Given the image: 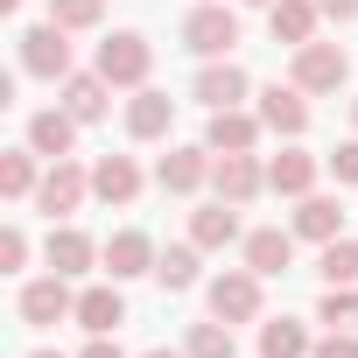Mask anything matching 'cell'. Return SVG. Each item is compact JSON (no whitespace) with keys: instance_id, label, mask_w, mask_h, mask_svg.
I'll return each mask as SVG.
<instances>
[{"instance_id":"obj_1","label":"cell","mask_w":358,"mask_h":358,"mask_svg":"<svg viewBox=\"0 0 358 358\" xmlns=\"http://www.w3.org/2000/svg\"><path fill=\"white\" fill-rule=\"evenodd\" d=\"M71 29H57V22H43V29H29L22 36V71L29 78H71V43H64Z\"/></svg>"},{"instance_id":"obj_2","label":"cell","mask_w":358,"mask_h":358,"mask_svg":"<svg viewBox=\"0 0 358 358\" xmlns=\"http://www.w3.org/2000/svg\"><path fill=\"white\" fill-rule=\"evenodd\" d=\"M148 64H155V57H148V43H141L134 29H120V36L99 43V78H106V85H141Z\"/></svg>"},{"instance_id":"obj_3","label":"cell","mask_w":358,"mask_h":358,"mask_svg":"<svg viewBox=\"0 0 358 358\" xmlns=\"http://www.w3.org/2000/svg\"><path fill=\"white\" fill-rule=\"evenodd\" d=\"M211 316L218 323H253L260 316V274L246 267V274H218L211 281Z\"/></svg>"},{"instance_id":"obj_4","label":"cell","mask_w":358,"mask_h":358,"mask_svg":"<svg viewBox=\"0 0 358 358\" xmlns=\"http://www.w3.org/2000/svg\"><path fill=\"white\" fill-rule=\"evenodd\" d=\"M183 43H190L197 57H225V50L239 43V15H232V8H197V15L183 22Z\"/></svg>"},{"instance_id":"obj_5","label":"cell","mask_w":358,"mask_h":358,"mask_svg":"<svg viewBox=\"0 0 358 358\" xmlns=\"http://www.w3.org/2000/svg\"><path fill=\"white\" fill-rule=\"evenodd\" d=\"M344 71H351V64H344L337 43H302V50H295V85H302V92H337Z\"/></svg>"},{"instance_id":"obj_6","label":"cell","mask_w":358,"mask_h":358,"mask_svg":"<svg viewBox=\"0 0 358 358\" xmlns=\"http://www.w3.org/2000/svg\"><path fill=\"white\" fill-rule=\"evenodd\" d=\"M85 190H92V176H85V169H78V162L64 155V162H57V169L43 176V183H36V204H43V211L57 218V211H78V204H85Z\"/></svg>"},{"instance_id":"obj_7","label":"cell","mask_w":358,"mask_h":358,"mask_svg":"<svg viewBox=\"0 0 358 358\" xmlns=\"http://www.w3.org/2000/svg\"><path fill=\"white\" fill-rule=\"evenodd\" d=\"M64 316H78V302H71V288H64V274H50V281H29L22 288V323H64Z\"/></svg>"},{"instance_id":"obj_8","label":"cell","mask_w":358,"mask_h":358,"mask_svg":"<svg viewBox=\"0 0 358 358\" xmlns=\"http://www.w3.org/2000/svg\"><path fill=\"white\" fill-rule=\"evenodd\" d=\"M211 183H218V197H225V204H253V197H260V183H267V169H260L253 155H225V162L211 169Z\"/></svg>"},{"instance_id":"obj_9","label":"cell","mask_w":358,"mask_h":358,"mask_svg":"<svg viewBox=\"0 0 358 358\" xmlns=\"http://www.w3.org/2000/svg\"><path fill=\"white\" fill-rule=\"evenodd\" d=\"M106 267H113V281L155 274V239H148V232H113V239H106Z\"/></svg>"},{"instance_id":"obj_10","label":"cell","mask_w":358,"mask_h":358,"mask_svg":"<svg viewBox=\"0 0 358 358\" xmlns=\"http://www.w3.org/2000/svg\"><path fill=\"white\" fill-rule=\"evenodd\" d=\"M92 190H99L106 204H134V197H141V169H134V155H106V162L92 169Z\"/></svg>"},{"instance_id":"obj_11","label":"cell","mask_w":358,"mask_h":358,"mask_svg":"<svg viewBox=\"0 0 358 358\" xmlns=\"http://www.w3.org/2000/svg\"><path fill=\"white\" fill-rule=\"evenodd\" d=\"M155 176H162V190H176V197H190V190L204 183V176H211V162H204V148H169Z\"/></svg>"},{"instance_id":"obj_12","label":"cell","mask_w":358,"mask_h":358,"mask_svg":"<svg viewBox=\"0 0 358 358\" xmlns=\"http://www.w3.org/2000/svg\"><path fill=\"white\" fill-rule=\"evenodd\" d=\"M260 127H274V134H302L309 127V106H302V85H274V92H260Z\"/></svg>"},{"instance_id":"obj_13","label":"cell","mask_w":358,"mask_h":358,"mask_svg":"<svg viewBox=\"0 0 358 358\" xmlns=\"http://www.w3.org/2000/svg\"><path fill=\"white\" fill-rule=\"evenodd\" d=\"M78 323H85L92 337H113V330L127 323V302H120V288H85V295H78Z\"/></svg>"},{"instance_id":"obj_14","label":"cell","mask_w":358,"mask_h":358,"mask_svg":"<svg viewBox=\"0 0 358 358\" xmlns=\"http://www.w3.org/2000/svg\"><path fill=\"white\" fill-rule=\"evenodd\" d=\"M106 92H113V85H106L99 71H92V78H64V113H71L78 127H92V120H106Z\"/></svg>"},{"instance_id":"obj_15","label":"cell","mask_w":358,"mask_h":358,"mask_svg":"<svg viewBox=\"0 0 358 358\" xmlns=\"http://www.w3.org/2000/svg\"><path fill=\"white\" fill-rule=\"evenodd\" d=\"M169 120H176V99H169V92H141V99L127 106V134H134V141L169 134Z\"/></svg>"},{"instance_id":"obj_16","label":"cell","mask_w":358,"mask_h":358,"mask_svg":"<svg viewBox=\"0 0 358 358\" xmlns=\"http://www.w3.org/2000/svg\"><path fill=\"white\" fill-rule=\"evenodd\" d=\"M71 141H78V120H71V113H36V120H29V148H36V155L64 162Z\"/></svg>"},{"instance_id":"obj_17","label":"cell","mask_w":358,"mask_h":358,"mask_svg":"<svg viewBox=\"0 0 358 358\" xmlns=\"http://www.w3.org/2000/svg\"><path fill=\"white\" fill-rule=\"evenodd\" d=\"M309 183H316V162H309V155L288 148V155L267 162V190H281V197H309Z\"/></svg>"},{"instance_id":"obj_18","label":"cell","mask_w":358,"mask_h":358,"mask_svg":"<svg viewBox=\"0 0 358 358\" xmlns=\"http://www.w3.org/2000/svg\"><path fill=\"white\" fill-rule=\"evenodd\" d=\"M316 15H323L316 0H274V43H295L302 50L316 36Z\"/></svg>"},{"instance_id":"obj_19","label":"cell","mask_w":358,"mask_h":358,"mask_svg":"<svg viewBox=\"0 0 358 358\" xmlns=\"http://www.w3.org/2000/svg\"><path fill=\"white\" fill-rule=\"evenodd\" d=\"M197 99H204L211 113H225L232 99H246V71H239V64H211V71L197 78Z\"/></svg>"},{"instance_id":"obj_20","label":"cell","mask_w":358,"mask_h":358,"mask_svg":"<svg viewBox=\"0 0 358 358\" xmlns=\"http://www.w3.org/2000/svg\"><path fill=\"white\" fill-rule=\"evenodd\" d=\"M337 225H344V204H337V197H302V211H295V232H302V239H323V246H330Z\"/></svg>"},{"instance_id":"obj_21","label":"cell","mask_w":358,"mask_h":358,"mask_svg":"<svg viewBox=\"0 0 358 358\" xmlns=\"http://www.w3.org/2000/svg\"><path fill=\"white\" fill-rule=\"evenodd\" d=\"M253 134H260V127H253L246 113H232V106L211 113V148H218V155H253Z\"/></svg>"},{"instance_id":"obj_22","label":"cell","mask_w":358,"mask_h":358,"mask_svg":"<svg viewBox=\"0 0 358 358\" xmlns=\"http://www.w3.org/2000/svg\"><path fill=\"white\" fill-rule=\"evenodd\" d=\"M232 211H239V204L197 211V218H190V239H197V246H232V239H239V218H232Z\"/></svg>"},{"instance_id":"obj_23","label":"cell","mask_w":358,"mask_h":358,"mask_svg":"<svg viewBox=\"0 0 358 358\" xmlns=\"http://www.w3.org/2000/svg\"><path fill=\"white\" fill-rule=\"evenodd\" d=\"M85 267H92V239L71 232V225L50 232V274H85Z\"/></svg>"},{"instance_id":"obj_24","label":"cell","mask_w":358,"mask_h":358,"mask_svg":"<svg viewBox=\"0 0 358 358\" xmlns=\"http://www.w3.org/2000/svg\"><path fill=\"white\" fill-rule=\"evenodd\" d=\"M288 253H295L288 232H253V239H246V267H253V274H281Z\"/></svg>"},{"instance_id":"obj_25","label":"cell","mask_w":358,"mask_h":358,"mask_svg":"<svg viewBox=\"0 0 358 358\" xmlns=\"http://www.w3.org/2000/svg\"><path fill=\"white\" fill-rule=\"evenodd\" d=\"M260 358H309V337H302V323H260Z\"/></svg>"},{"instance_id":"obj_26","label":"cell","mask_w":358,"mask_h":358,"mask_svg":"<svg viewBox=\"0 0 358 358\" xmlns=\"http://www.w3.org/2000/svg\"><path fill=\"white\" fill-rule=\"evenodd\" d=\"M155 281L162 288H190L197 281V246H162L155 253Z\"/></svg>"},{"instance_id":"obj_27","label":"cell","mask_w":358,"mask_h":358,"mask_svg":"<svg viewBox=\"0 0 358 358\" xmlns=\"http://www.w3.org/2000/svg\"><path fill=\"white\" fill-rule=\"evenodd\" d=\"M0 190H8V197H29L36 190V148L29 155H0Z\"/></svg>"},{"instance_id":"obj_28","label":"cell","mask_w":358,"mask_h":358,"mask_svg":"<svg viewBox=\"0 0 358 358\" xmlns=\"http://www.w3.org/2000/svg\"><path fill=\"white\" fill-rule=\"evenodd\" d=\"M323 281H330V288L358 281V246H351V239H330V246H323Z\"/></svg>"},{"instance_id":"obj_29","label":"cell","mask_w":358,"mask_h":358,"mask_svg":"<svg viewBox=\"0 0 358 358\" xmlns=\"http://www.w3.org/2000/svg\"><path fill=\"white\" fill-rule=\"evenodd\" d=\"M99 15H106V0H50L57 29H99Z\"/></svg>"},{"instance_id":"obj_30","label":"cell","mask_w":358,"mask_h":358,"mask_svg":"<svg viewBox=\"0 0 358 358\" xmlns=\"http://www.w3.org/2000/svg\"><path fill=\"white\" fill-rule=\"evenodd\" d=\"M190 358H232V330L225 323H197L190 330Z\"/></svg>"},{"instance_id":"obj_31","label":"cell","mask_w":358,"mask_h":358,"mask_svg":"<svg viewBox=\"0 0 358 358\" xmlns=\"http://www.w3.org/2000/svg\"><path fill=\"white\" fill-rule=\"evenodd\" d=\"M323 323H330V330H337V323H358V288H351V281L323 295Z\"/></svg>"},{"instance_id":"obj_32","label":"cell","mask_w":358,"mask_h":358,"mask_svg":"<svg viewBox=\"0 0 358 358\" xmlns=\"http://www.w3.org/2000/svg\"><path fill=\"white\" fill-rule=\"evenodd\" d=\"M309 358H358V337H344V330H330V337H323V344H316Z\"/></svg>"},{"instance_id":"obj_33","label":"cell","mask_w":358,"mask_h":358,"mask_svg":"<svg viewBox=\"0 0 358 358\" xmlns=\"http://www.w3.org/2000/svg\"><path fill=\"white\" fill-rule=\"evenodd\" d=\"M22 260H29V239L8 225V232H0V267H22Z\"/></svg>"},{"instance_id":"obj_34","label":"cell","mask_w":358,"mask_h":358,"mask_svg":"<svg viewBox=\"0 0 358 358\" xmlns=\"http://www.w3.org/2000/svg\"><path fill=\"white\" fill-rule=\"evenodd\" d=\"M330 169H337V183H358V141H344V148L330 155Z\"/></svg>"},{"instance_id":"obj_35","label":"cell","mask_w":358,"mask_h":358,"mask_svg":"<svg viewBox=\"0 0 358 358\" xmlns=\"http://www.w3.org/2000/svg\"><path fill=\"white\" fill-rule=\"evenodd\" d=\"M78 358H127V351H120V344H113V337H92V344H85V351H78Z\"/></svg>"},{"instance_id":"obj_36","label":"cell","mask_w":358,"mask_h":358,"mask_svg":"<svg viewBox=\"0 0 358 358\" xmlns=\"http://www.w3.org/2000/svg\"><path fill=\"white\" fill-rule=\"evenodd\" d=\"M316 8H323L330 22H351V15H358V0H316Z\"/></svg>"},{"instance_id":"obj_37","label":"cell","mask_w":358,"mask_h":358,"mask_svg":"<svg viewBox=\"0 0 358 358\" xmlns=\"http://www.w3.org/2000/svg\"><path fill=\"white\" fill-rule=\"evenodd\" d=\"M141 358H190V351H141Z\"/></svg>"},{"instance_id":"obj_38","label":"cell","mask_w":358,"mask_h":358,"mask_svg":"<svg viewBox=\"0 0 358 358\" xmlns=\"http://www.w3.org/2000/svg\"><path fill=\"white\" fill-rule=\"evenodd\" d=\"M15 8H22V0H0V15H15Z\"/></svg>"},{"instance_id":"obj_39","label":"cell","mask_w":358,"mask_h":358,"mask_svg":"<svg viewBox=\"0 0 358 358\" xmlns=\"http://www.w3.org/2000/svg\"><path fill=\"white\" fill-rule=\"evenodd\" d=\"M246 8H274V0H246Z\"/></svg>"},{"instance_id":"obj_40","label":"cell","mask_w":358,"mask_h":358,"mask_svg":"<svg viewBox=\"0 0 358 358\" xmlns=\"http://www.w3.org/2000/svg\"><path fill=\"white\" fill-rule=\"evenodd\" d=\"M29 358H57V351H29Z\"/></svg>"}]
</instances>
